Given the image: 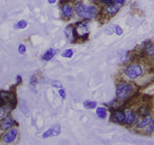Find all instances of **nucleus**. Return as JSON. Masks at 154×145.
Instances as JSON below:
<instances>
[{
    "instance_id": "obj_19",
    "label": "nucleus",
    "mask_w": 154,
    "mask_h": 145,
    "mask_svg": "<svg viewBox=\"0 0 154 145\" xmlns=\"http://www.w3.org/2000/svg\"><path fill=\"white\" fill-rule=\"evenodd\" d=\"M62 56L64 57V58H72V56H73V50H71V49H67V50H64L63 54H62Z\"/></svg>"
},
{
    "instance_id": "obj_7",
    "label": "nucleus",
    "mask_w": 154,
    "mask_h": 145,
    "mask_svg": "<svg viewBox=\"0 0 154 145\" xmlns=\"http://www.w3.org/2000/svg\"><path fill=\"white\" fill-rule=\"evenodd\" d=\"M64 34L66 36V37L70 41H73V39H76L78 37V33H77L76 29H74L72 25L67 26L64 31Z\"/></svg>"
},
{
    "instance_id": "obj_30",
    "label": "nucleus",
    "mask_w": 154,
    "mask_h": 145,
    "mask_svg": "<svg viewBox=\"0 0 154 145\" xmlns=\"http://www.w3.org/2000/svg\"><path fill=\"white\" fill-rule=\"evenodd\" d=\"M152 127H154V120H153V122H152Z\"/></svg>"
},
{
    "instance_id": "obj_23",
    "label": "nucleus",
    "mask_w": 154,
    "mask_h": 145,
    "mask_svg": "<svg viewBox=\"0 0 154 145\" xmlns=\"http://www.w3.org/2000/svg\"><path fill=\"white\" fill-rule=\"evenodd\" d=\"M51 85L53 86V87L54 88H61L63 85H62V84L60 83V82L59 81H54L51 83Z\"/></svg>"
},
{
    "instance_id": "obj_2",
    "label": "nucleus",
    "mask_w": 154,
    "mask_h": 145,
    "mask_svg": "<svg viewBox=\"0 0 154 145\" xmlns=\"http://www.w3.org/2000/svg\"><path fill=\"white\" fill-rule=\"evenodd\" d=\"M132 92L131 85L127 83H119L116 88V97L119 101L128 100Z\"/></svg>"
},
{
    "instance_id": "obj_26",
    "label": "nucleus",
    "mask_w": 154,
    "mask_h": 145,
    "mask_svg": "<svg viewBox=\"0 0 154 145\" xmlns=\"http://www.w3.org/2000/svg\"><path fill=\"white\" fill-rule=\"evenodd\" d=\"M4 113H5V110H4V109H3L2 107H0V119L3 117V115H4Z\"/></svg>"
},
{
    "instance_id": "obj_9",
    "label": "nucleus",
    "mask_w": 154,
    "mask_h": 145,
    "mask_svg": "<svg viewBox=\"0 0 154 145\" xmlns=\"http://www.w3.org/2000/svg\"><path fill=\"white\" fill-rule=\"evenodd\" d=\"M121 6H122L121 4H119V3L114 2V3H112L110 5H108L106 8V12L108 15H110V16L115 15L118 11H119Z\"/></svg>"
},
{
    "instance_id": "obj_13",
    "label": "nucleus",
    "mask_w": 154,
    "mask_h": 145,
    "mask_svg": "<svg viewBox=\"0 0 154 145\" xmlns=\"http://www.w3.org/2000/svg\"><path fill=\"white\" fill-rule=\"evenodd\" d=\"M62 11H63V13L66 17L67 18H71L72 16H73V9L70 5L68 4H64L62 8Z\"/></svg>"
},
{
    "instance_id": "obj_3",
    "label": "nucleus",
    "mask_w": 154,
    "mask_h": 145,
    "mask_svg": "<svg viewBox=\"0 0 154 145\" xmlns=\"http://www.w3.org/2000/svg\"><path fill=\"white\" fill-rule=\"evenodd\" d=\"M142 67L139 64H131L128 66L125 70V74L129 79H134L141 76L142 74Z\"/></svg>"
},
{
    "instance_id": "obj_29",
    "label": "nucleus",
    "mask_w": 154,
    "mask_h": 145,
    "mask_svg": "<svg viewBox=\"0 0 154 145\" xmlns=\"http://www.w3.org/2000/svg\"><path fill=\"white\" fill-rule=\"evenodd\" d=\"M56 2H57V0H48V3H50V4H54Z\"/></svg>"
},
{
    "instance_id": "obj_14",
    "label": "nucleus",
    "mask_w": 154,
    "mask_h": 145,
    "mask_svg": "<svg viewBox=\"0 0 154 145\" xmlns=\"http://www.w3.org/2000/svg\"><path fill=\"white\" fill-rule=\"evenodd\" d=\"M143 52L147 55H153L154 54V45L152 42H148L144 45V48H143Z\"/></svg>"
},
{
    "instance_id": "obj_27",
    "label": "nucleus",
    "mask_w": 154,
    "mask_h": 145,
    "mask_svg": "<svg viewBox=\"0 0 154 145\" xmlns=\"http://www.w3.org/2000/svg\"><path fill=\"white\" fill-rule=\"evenodd\" d=\"M114 2H115V3H119V4H121V5H122V4L124 3L125 0H114Z\"/></svg>"
},
{
    "instance_id": "obj_15",
    "label": "nucleus",
    "mask_w": 154,
    "mask_h": 145,
    "mask_svg": "<svg viewBox=\"0 0 154 145\" xmlns=\"http://www.w3.org/2000/svg\"><path fill=\"white\" fill-rule=\"evenodd\" d=\"M152 122V118L150 116H146L143 117V119L140 122V123H138L137 127L138 128H143V127H146L148 125L151 123Z\"/></svg>"
},
{
    "instance_id": "obj_8",
    "label": "nucleus",
    "mask_w": 154,
    "mask_h": 145,
    "mask_svg": "<svg viewBox=\"0 0 154 145\" xmlns=\"http://www.w3.org/2000/svg\"><path fill=\"white\" fill-rule=\"evenodd\" d=\"M14 121L12 120L10 116L6 117L5 119H3V120L0 121V130H3V131H5V130H8V128H10L13 126Z\"/></svg>"
},
{
    "instance_id": "obj_28",
    "label": "nucleus",
    "mask_w": 154,
    "mask_h": 145,
    "mask_svg": "<svg viewBox=\"0 0 154 145\" xmlns=\"http://www.w3.org/2000/svg\"><path fill=\"white\" fill-rule=\"evenodd\" d=\"M6 104L5 100H2V99H0V107H2L3 106H4Z\"/></svg>"
},
{
    "instance_id": "obj_21",
    "label": "nucleus",
    "mask_w": 154,
    "mask_h": 145,
    "mask_svg": "<svg viewBox=\"0 0 154 145\" xmlns=\"http://www.w3.org/2000/svg\"><path fill=\"white\" fill-rule=\"evenodd\" d=\"M18 51L20 54H24L25 52H26V46L24 45H23V44H20V45H19Z\"/></svg>"
},
{
    "instance_id": "obj_25",
    "label": "nucleus",
    "mask_w": 154,
    "mask_h": 145,
    "mask_svg": "<svg viewBox=\"0 0 154 145\" xmlns=\"http://www.w3.org/2000/svg\"><path fill=\"white\" fill-rule=\"evenodd\" d=\"M16 81H17V85H20L22 83V78L20 76H17L16 77Z\"/></svg>"
},
{
    "instance_id": "obj_11",
    "label": "nucleus",
    "mask_w": 154,
    "mask_h": 145,
    "mask_svg": "<svg viewBox=\"0 0 154 145\" xmlns=\"http://www.w3.org/2000/svg\"><path fill=\"white\" fill-rule=\"evenodd\" d=\"M56 54H57V50L51 48V49H49V50L45 51L44 54H43L42 58L44 60L50 61L54 58V56Z\"/></svg>"
},
{
    "instance_id": "obj_22",
    "label": "nucleus",
    "mask_w": 154,
    "mask_h": 145,
    "mask_svg": "<svg viewBox=\"0 0 154 145\" xmlns=\"http://www.w3.org/2000/svg\"><path fill=\"white\" fill-rule=\"evenodd\" d=\"M114 32H115V33H116V34L119 35V36H121V35L122 34L123 31H122V29L121 27H119V25H116V26H115V28H114Z\"/></svg>"
},
{
    "instance_id": "obj_5",
    "label": "nucleus",
    "mask_w": 154,
    "mask_h": 145,
    "mask_svg": "<svg viewBox=\"0 0 154 145\" xmlns=\"http://www.w3.org/2000/svg\"><path fill=\"white\" fill-rule=\"evenodd\" d=\"M112 122H118V123H122L125 119V112L122 110H115L113 112L110 117Z\"/></svg>"
},
{
    "instance_id": "obj_1",
    "label": "nucleus",
    "mask_w": 154,
    "mask_h": 145,
    "mask_svg": "<svg viewBox=\"0 0 154 145\" xmlns=\"http://www.w3.org/2000/svg\"><path fill=\"white\" fill-rule=\"evenodd\" d=\"M75 11L78 16H80L81 18L86 19V20L93 19L97 14V8L94 6H86L81 1H78L75 3Z\"/></svg>"
},
{
    "instance_id": "obj_16",
    "label": "nucleus",
    "mask_w": 154,
    "mask_h": 145,
    "mask_svg": "<svg viewBox=\"0 0 154 145\" xmlns=\"http://www.w3.org/2000/svg\"><path fill=\"white\" fill-rule=\"evenodd\" d=\"M137 113L140 116L142 117H146L149 116V113H150V110L148 106H141L140 108L138 109V111H137Z\"/></svg>"
},
{
    "instance_id": "obj_12",
    "label": "nucleus",
    "mask_w": 154,
    "mask_h": 145,
    "mask_svg": "<svg viewBox=\"0 0 154 145\" xmlns=\"http://www.w3.org/2000/svg\"><path fill=\"white\" fill-rule=\"evenodd\" d=\"M15 93L12 92H5V91H0V99L5 100L6 102H8L11 100V98L13 97Z\"/></svg>"
},
{
    "instance_id": "obj_18",
    "label": "nucleus",
    "mask_w": 154,
    "mask_h": 145,
    "mask_svg": "<svg viewBox=\"0 0 154 145\" xmlns=\"http://www.w3.org/2000/svg\"><path fill=\"white\" fill-rule=\"evenodd\" d=\"M84 106L86 109H88V110H92V109H94L97 107V102L87 100V101L84 102Z\"/></svg>"
},
{
    "instance_id": "obj_10",
    "label": "nucleus",
    "mask_w": 154,
    "mask_h": 145,
    "mask_svg": "<svg viewBox=\"0 0 154 145\" xmlns=\"http://www.w3.org/2000/svg\"><path fill=\"white\" fill-rule=\"evenodd\" d=\"M135 119H136V114L134 111L131 110H128L127 111H125V119L123 121L125 124H131L135 121Z\"/></svg>"
},
{
    "instance_id": "obj_4",
    "label": "nucleus",
    "mask_w": 154,
    "mask_h": 145,
    "mask_svg": "<svg viewBox=\"0 0 154 145\" xmlns=\"http://www.w3.org/2000/svg\"><path fill=\"white\" fill-rule=\"evenodd\" d=\"M60 133H61V127H60V125L59 124H54V126H52L50 129L47 130L43 134L42 137L44 139H46V138L52 137V136H57Z\"/></svg>"
},
{
    "instance_id": "obj_17",
    "label": "nucleus",
    "mask_w": 154,
    "mask_h": 145,
    "mask_svg": "<svg viewBox=\"0 0 154 145\" xmlns=\"http://www.w3.org/2000/svg\"><path fill=\"white\" fill-rule=\"evenodd\" d=\"M96 113L100 119H106V110L105 108H102V107H98L97 109Z\"/></svg>"
},
{
    "instance_id": "obj_6",
    "label": "nucleus",
    "mask_w": 154,
    "mask_h": 145,
    "mask_svg": "<svg viewBox=\"0 0 154 145\" xmlns=\"http://www.w3.org/2000/svg\"><path fill=\"white\" fill-rule=\"evenodd\" d=\"M17 130L13 128L11 129L10 131H8L4 135H3V141L6 143H12L14 140H16V136H17Z\"/></svg>"
},
{
    "instance_id": "obj_20",
    "label": "nucleus",
    "mask_w": 154,
    "mask_h": 145,
    "mask_svg": "<svg viewBox=\"0 0 154 145\" xmlns=\"http://www.w3.org/2000/svg\"><path fill=\"white\" fill-rule=\"evenodd\" d=\"M28 25L26 21H24V20H20V21H19L18 23H16V26L15 28L17 29H25Z\"/></svg>"
},
{
    "instance_id": "obj_24",
    "label": "nucleus",
    "mask_w": 154,
    "mask_h": 145,
    "mask_svg": "<svg viewBox=\"0 0 154 145\" xmlns=\"http://www.w3.org/2000/svg\"><path fill=\"white\" fill-rule=\"evenodd\" d=\"M59 95L61 96V97L63 98V99H65V98H66V92H65L64 89H59Z\"/></svg>"
}]
</instances>
